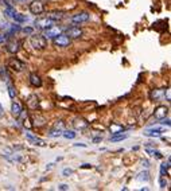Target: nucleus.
Listing matches in <instances>:
<instances>
[{"mask_svg": "<svg viewBox=\"0 0 171 191\" xmlns=\"http://www.w3.org/2000/svg\"><path fill=\"white\" fill-rule=\"evenodd\" d=\"M30 42H31V46L35 48V50H43L47 46V41L43 35H35V34H31V38H30Z\"/></svg>", "mask_w": 171, "mask_h": 191, "instance_id": "nucleus-1", "label": "nucleus"}, {"mask_svg": "<svg viewBox=\"0 0 171 191\" xmlns=\"http://www.w3.org/2000/svg\"><path fill=\"white\" fill-rule=\"evenodd\" d=\"M29 8H30V12L34 14V15H41V14L44 12V4H43V1H41V0L31 1Z\"/></svg>", "mask_w": 171, "mask_h": 191, "instance_id": "nucleus-2", "label": "nucleus"}, {"mask_svg": "<svg viewBox=\"0 0 171 191\" xmlns=\"http://www.w3.org/2000/svg\"><path fill=\"white\" fill-rule=\"evenodd\" d=\"M24 62H22L20 59H18V58H11L10 61H8V67H10L12 71H16V73H19V71H22L23 69H24Z\"/></svg>", "mask_w": 171, "mask_h": 191, "instance_id": "nucleus-3", "label": "nucleus"}, {"mask_svg": "<svg viewBox=\"0 0 171 191\" xmlns=\"http://www.w3.org/2000/svg\"><path fill=\"white\" fill-rule=\"evenodd\" d=\"M54 23L55 22H53L50 18H41V19L35 20V27L38 30H46L49 27H51V26H54Z\"/></svg>", "mask_w": 171, "mask_h": 191, "instance_id": "nucleus-4", "label": "nucleus"}, {"mask_svg": "<svg viewBox=\"0 0 171 191\" xmlns=\"http://www.w3.org/2000/svg\"><path fill=\"white\" fill-rule=\"evenodd\" d=\"M54 45L58 47H67L70 45V38L66 34H59L54 38Z\"/></svg>", "mask_w": 171, "mask_h": 191, "instance_id": "nucleus-5", "label": "nucleus"}, {"mask_svg": "<svg viewBox=\"0 0 171 191\" xmlns=\"http://www.w3.org/2000/svg\"><path fill=\"white\" fill-rule=\"evenodd\" d=\"M89 19H90V15H89L88 12H78L72 16L70 20H72V23H74V24H81V23H86Z\"/></svg>", "mask_w": 171, "mask_h": 191, "instance_id": "nucleus-6", "label": "nucleus"}, {"mask_svg": "<svg viewBox=\"0 0 171 191\" xmlns=\"http://www.w3.org/2000/svg\"><path fill=\"white\" fill-rule=\"evenodd\" d=\"M82 29H79V27H70V29L66 30V35L69 36L70 39H78L82 36Z\"/></svg>", "mask_w": 171, "mask_h": 191, "instance_id": "nucleus-7", "label": "nucleus"}, {"mask_svg": "<svg viewBox=\"0 0 171 191\" xmlns=\"http://www.w3.org/2000/svg\"><path fill=\"white\" fill-rule=\"evenodd\" d=\"M168 115V108L166 105H159L155 109V113H154V117L156 120H162V118H166Z\"/></svg>", "mask_w": 171, "mask_h": 191, "instance_id": "nucleus-8", "label": "nucleus"}, {"mask_svg": "<svg viewBox=\"0 0 171 191\" xmlns=\"http://www.w3.org/2000/svg\"><path fill=\"white\" fill-rule=\"evenodd\" d=\"M61 27H54V26H51V27H49V29L44 30V34L43 36L44 38H55L57 35H59L61 34Z\"/></svg>", "mask_w": 171, "mask_h": 191, "instance_id": "nucleus-9", "label": "nucleus"}, {"mask_svg": "<svg viewBox=\"0 0 171 191\" xmlns=\"http://www.w3.org/2000/svg\"><path fill=\"white\" fill-rule=\"evenodd\" d=\"M73 125H74V128H76V129L82 131V129H86V128L89 127V123L85 120V118H82V117H77V118H74Z\"/></svg>", "mask_w": 171, "mask_h": 191, "instance_id": "nucleus-10", "label": "nucleus"}, {"mask_svg": "<svg viewBox=\"0 0 171 191\" xmlns=\"http://www.w3.org/2000/svg\"><path fill=\"white\" fill-rule=\"evenodd\" d=\"M26 137H27V140L30 141V144H34V145H38V147H44L46 145L44 140H42V139H39V137L34 136L32 133H26Z\"/></svg>", "mask_w": 171, "mask_h": 191, "instance_id": "nucleus-11", "label": "nucleus"}, {"mask_svg": "<svg viewBox=\"0 0 171 191\" xmlns=\"http://www.w3.org/2000/svg\"><path fill=\"white\" fill-rule=\"evenodd\" d=\"M19 42L18 41H10L7 42L6 45V50L8 51V53H11V54H16L18 51H19Z\"/></svg>", "mask_w": 171, "mask_h": 191, "instance_id": "nucleus-12", "label": "nucleus"}, {"mask_svg": "<svg viewBox=\"0 0 171 191\" xmlns=\"http://www.w3.org/2000/svg\"><path fill=\"white\" fill-rule=\"evenodd\" d=\"M166 129H163V128H154V129H147L146 132H144V136H148V137H159L160 136V133H163Z\"/></svg>", "mask_w": 171, "mask_h": 191, "instance_id": "nucleus-13", "label": "nucleus"}, {"mask_svg": "<svg viewBox=\"0 0 171 191\" xmlns=\"http://www.w3.org/2000/svg\"><path fill=\"white\" fill-rule=\"evenodd\" d=\"M27 105H29V108L32 109V110H34V109H36V108H38V105H39L38 97H36L35 94H31L29 98H27Z\"/></svg>", "mask_w": 171, "mask_h": 191, "instance_id": "nucleus-14", "label": "nucleus"}, {"mask_svg": "<svg viewBox=\"0 0 171 191\" xmlns=\"http://www.w3.org/2000/svg\"><path fill=\"white\" fill-rule=\"evenodd\" d=\"M30 83H31L34 88H41L42 86V80H41V77L38 76V74H35V73H31L30 74Z\"/></svg>", "mask_w": 171, "mask_h": 191, "instance_id": "nucleus-15", "label": "nucleus"}, {"mask_svg": "<svg viewBox=\"0 0 171 191\" xmlns=\"http://www.w3.org/2000/svg\"><path fill=\"white\" fill-rule=\"evenodd\" d=\"M165 89H155L152 90L151 93H150V98L152 100V101H156V100H160L163 96H165Z\"/></svg>", "mask_w": 171, "mask_h": 191, "instance_id": "nucleus-16", "label": "nucleus"}, {"mask_svg": "<svg viewBox=\"0 0 171 191\" xmlns=\"http://www.w3.org/2000/svg\"><path fill=\"white\" fill-rule=\"evenodd\" d=\"M123 131H124V125H121V124H117V123H112V124L109 125V132H111L112 135L121 133Z\"/></svg>", "mask_w": 171, "mask_h": 191, "instance_id": "nucleus-17", "label": "nucleus"}, {"mask_svg": "<svg viewBox=\"0 0 171 191\" xmlns=\"http://www.w3.org/2000/svg\"><path fill=\"white\" fill-rule=\"evenodd\" d=\"M11 112H12V115L15 117H19L20 113H22V106L18 104V102H12V105H11Z\"/></svg>", "mask_w": 171, "mask_h": 191, "instance_id": "nucleus-18", "label": "nucleus"}, {"mask_svg": "<svg viewBox=\"0 0 171 191\" xmlns=\"http://www.w3.org/2000/svg\"><path fill=\"white\" fill-rule=\"evenodd\" d=\"M47 18H50L53 22H57V20H61L62 18H64V12H61V11H54V12H51L50 15L47 16Z\"/></svg>", "mask_w": 171, "mask_h": 191, "instance_id": "nucleus-19", "label": "nucleus"}, {"mask_svg": "<svg viewBox=\"0 0 171 191\" xmlns=\"http://www.w3.org/2000/svg\"><path fill=\"white\" fill-rule=\"evenodd\" d=\"M146 152L148 153V155H151V156H154V158H156V159H162L163 158V155H162L159 151H156V150H152V148H150V147H147L146 148Z\"/></svg>", "mask_w": 171, "mask_h": 191, "instance_id": "nucleus-20", "label": "nucleus"}, {"mask_svg": "<svg viewBox=\"0 0 171 191\" xmlns=\"http://www.w3.org/2000/svg\"><path fill=\"white\" fill-rule=\"evenodd\" d=\"M6 81H7V86H8V94H10L11 98H15V96H16V90H15V88H14V85L11 83L10 78H8V80H6Z\"/></svg>", "mask_w": 171, "mask_h": 191, "instance_id": "nucleus-21", "label": "nucleus"}, {"mask_svg": "<svg viewBox=\"0 0 171 191\" xmlns=\"http://www.w3.org/2000/svg\"><path fill=\"white\" fill-rule=\"evenodd\" d=\"M168 172H170V160H168L167 163H165V164H162V167H160V174H162V176H165L166 174L168 175Z\"/></svg>", "mask_w": 171, "mask_h": 191, "instance_id": "nucleus-22", "label": "nucleus"}, {"mask_svg": "<svg viewBox=\"0 0 171 191\" xmlns=\"http://www.w3.org/2000/svg\"><path fill=\"white\" fill-rule=\"evenodd\" d=\"M127 137H128V135L117 133V135H112V136L109 137V140L111 141H121V140H124V139H127Z\"/></svg>", "mask_w": 171, "mask_h": 191, "instance_id": "nucleus-23", "label": "nucleus"}, {"mask_svg": "<svg viewBox=\"0 0 171 191\" xmlns=\"http://www.w3.org/2000/svg\"><path fill=\"white\" fill-rule=\"evenodd\" d=\"M12 19L15 20L16 23H24L26 20H27V18H26L24 15H22V14H18V12H16L15 15L12 16Z\"/></svg>", "mask_w": 171, "mask_h": 191, "instance_id": "nucleus-24", "label": "nucleus"}, {"mask_svg": "<svg viewBox=\"0 0 171 191\" xmlns=\"http://www.w3.org/2000/svg\"><path fill=\"white\" fill-rule=\"evenodd\" d=\"M15 14H16V11L14 10V7H6L4 8V15L8 16V18H12Z\"/></svg>", "mask_w": 171, "mask_h": 191, "instance_id": "nucleus-25", "label": "nucleus"}, {"mask_svg": "<svg viewBox=\"0 0 171 191\" xmlns=\"http://www.w3.org/2000/svg\"><path fill=\"white\" fill-rule=\"evenodd\" d=\"M62 136H64L65 139H74V137L77 136V133L74 131H65L64 133H62Z\"/></svg>", "mask_w": 171, "mask_h": 191, "instance_id": "nucleus-26", "label": "nucleus"}, {"mask_svg": "<svg viewBox=\"0 0 171 191\" xmlns=\"http://www.w3.org/2000/svg\"><path fill=\"white\" fill-rule=\"evenodd\" d=\"M148 172H147V171H144V172H140V174H139V176H137V180H140V182H143V180H144V182H147V180H148Z\"/></svg>", "mask_w": 171, "mask_h": 191, "instance_id": "nucleus-27", "label": "nucleus"}, {"mask_svg": "<svg viewBox=\"0 0 171 191\" xmlns=\"http://www.w3.org/2000/svg\"><path fill=\"white\" fill-rule=\"evenodd\" d=\"M64 128H65V123L62 120L57 121L55 124H54V129H59V131H64Z\"/></svg>", "mask_w": 171, "mask_h": 191, "instance_id": "nucleus-28", "label": "nucleus"}, {"mask_svg": "<svg viewBox=\"0 0 171 191\" xmlns=\"http://www.w3.org/2000/svg\"><path fill=\"white\" fill-rule=\"evenodd\" d=\"M62 135V131H59V129H51L50 133H49V136L50 137H58Z\"/></svg>", "mask_w": 171, "mask_h": 191, "instance_id": "nucleus-29", "label": "nucleus"}, {"mask_svg": "<svg viewBox=\"0 0 171 191\" xmlns=\"http://www.w3.org/2000/svg\"><path fill=\"white\" fill-rule=\"evenodd\" d=\"M62 174H64L65 176H70V175H72V174H73V170H70V168H65Z\"/></svg>", "mask_w": 171, "mask_h": 191, "instance_id": "nucleus-30", "label": "nucleus"}, {"mask_svg": "<svg viewBox=\"0 0 171 191\" xmlns=\"http://www.w3.org/2000/svg\"><path fill=\"white\" fill-rule=\"evenodd\" d=\"M22 31L24 32V34H29V35L32 34V29H30V27H24V29H22Z\"/></svg>", "mask_w": 171, "mask_h": 191, "instance_id": "nucleus-31", "label": "nucleus"}, {"mask_svg": "<svg viewBox=\"0 0 171 191\" xmlns=\"http://www.w3.org/2000/svg\"><path fill=\"white\" fill-rule=\"evenodd\" d=\"M167 186V182L165 180V178H160V188H166Z\"/></svg>", "mask_w": 171, "mask_h": 191, "instance_id": "nucleus-32", "label": "nucleus"}, {"mask_svg": "<svg viewBox=\"0 0 171 191\" xmlns=\"http://www.w3.org/2000/svg\"><path fill=\"white\" fill-rule=\"evenodd\" d=\"M58 190H62V191L69 190V186H67V185H59V186H58Z\"/></svg>", "mask_w": 171, "mask_h": 191, "instance_id": "nucleus-33", "label": "nucleus"}, {"mask_svg": "<svg viewBox=\"0 0 171 191\" xmlns=\"http://www.w3.org/2000/svg\"><path fill=\"white\" fill-rule=\"evenodd\" d=\"M162 120H163V123H162V124H165V125H167V127H170V118H162Z\"/></svg>", "mask_w": 171, "mask_h": 191, "instance_id": "nucleus-34", "label": "nucleus"}, {"mask_svg": "<svg viewBox=\"0 0 171 191\" xmlns=\"http://www.w3.org/2000/svg\"><path fill=\"white\" fill-rule=\"evenodd\" d=\"M102 140V137H93V143H100Z\"/></svg>", "mask_w": 171, "mask_h": 191, "instance_id": "nucleus-35", "label": "nucleus"}, {"mask_svg": "<svg viewBox=\"0 0 171 191\" xmlns=\"http://www.w3.org/2000/svg\"><path fill=\"white\" fill-rule=\"evenodd\" d=\"M143 166H144V167H150L148 160H143Z\"/></svg>", "mask_w": 171, "mask_h": 191, "instance_id": "nucleus-36", "label": "nucleus"}, {"mask_svg": "<svg viewBox=\"0 0 171 191\" xmlns=\"http://www.w3.org/2000/svg\"><path fill=\"white\" fill-rule=\"evenodd\" d=\"M76 147H86V144H81V143H77V144H74Z\"/></svg>", "mask_w": 171, "mask_h": 191, "instance_id": "nucleus-37", "label": "nucleus"}, {"mask_svg": "<svg viewBox=\"0 0 171 191\" xmlns=\"http://www.w3.org/2000/svg\"><path fill=\"white\" fill-rule=\"evenodd\" d=\"M82 168H92V166H90V164H84Z\"/></svg>", "mask_w": 171, "mask_h": 191, "instance_id": "nucleus-38", "label": "nucleus"}, {"mask_svg": "<svg viewBox=\"0 0 171 191\" xmlns=\"http://www.w3.org/2000/svg\"><path fill=\"white\" fill-rule=\"evenodd\" d=\"M3 112H4V109H3V106L0 105V117H1V116H3Z\"/></svg>", "mask_w": 171, "mask_h": 191, "instance_id": "nucleus-39", "label": "nucleus"}, {"mask_svg": "<svg viewBox=\"0 0 171 191\" xmlns=\"http://www.w3.org/2000/svg\"><path fill=\"white\" fill-rule=\"evenodd\" d=\"M14 1H15V3H24L26 0H14Z\"/></svg>", "mask_w": 171, "mask_h": 191, "instance_id": "nucleus-40", "label": "nucleus"}]
</instances>
